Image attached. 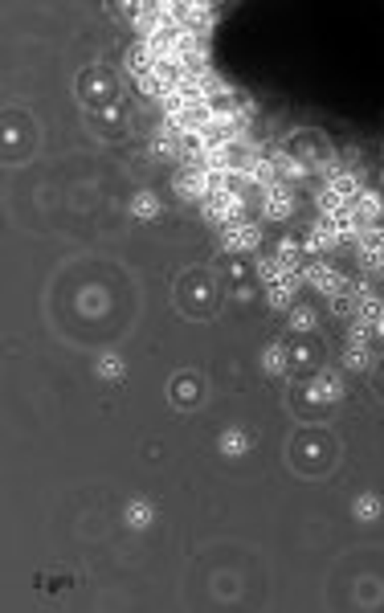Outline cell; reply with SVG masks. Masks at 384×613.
<instances>
[{"label": "cell", "mask_w": 384, "mask_h": 613, "mask_svg": "<svg viewBox=\"0 0 384 613\" xmlns=\"http://www.w3.org/2000/svg\"><path fill=\"white\" fill-rule=\"evenodd\" d=\"M351 213H356L360 229H364V225H372V221L384 213V205H381V196H376V192H360V196L351 201Z\"/></svg>", "instance_id": "8"}, {"label": "cell", "mask_w": 384, "mask_h": 613, "mask_svg": "<svg viewBox=\"0 0 384 613\" xmlns=\"http://www.w3.org/2000/svg\"><path fill=\"white\" fill-rule=\"evenodd\" d=\"M302 282H307V286H315V291H327V295L356 291V286H347V278H340V270H336V266H323V262L307 266V270H302Z\"/></svg>", "instance_id": "2"}, {"label": "cell", "mask_w": 384, "mask_h": 613, "mask_svg": "<svg viewBox=\"0 0 384 613\" xmlns=\"http://www.w3.org/2000/svg\"><path fill=\"white\" fill-rule=\"evenodd\" d=\"M327 192H336L340 201H356L364 188H360V176H351V172H331V180H327Z\"/></svg>", "instance_id": "9"}, {"label": "cell", "mask_w": 384, "mask_h": 613, "mask_svg": "<svg viewBox=\"0 0 384 613\" xmlns=\"http://www.w3.org/2000/svg\"><path fill=\"white\" fill-rule=\"evenodd\" d=\"M343 364H347V372H368V368H372V356H368V348H351V344H347Z\"/></svg>", "instance_id": "10"}, {"label": "cell", "mask_w": 384, "mask_h": 613, "mask_svg": "<svg viewBox=\"0 0 384 613\" xmlns=\"http://www.w3.org/2000/svg\"><path fill=\"white\" fill-rule=\"evenodd\" d=\"M241 209H246V201H241V192L237 188H221V192H209L205 196V217L213 221V225H237L241 221Z\"/></svg>", "instance_id": "1"}, {"label": "cell", "mask_w": 384, "mask_h": 613, "mask_svg": "<svg viewBox=\"0 0 384 613\" xmlns=\"http://www.w3.org/2000/svg\"><path fill=\"white\" fill-rule=\"evenodd\" d=\"M262 192H266V217L282 221V217L295 213V196H291V184H286V180H274V184H266Z\"/></svg>", "instance_id": "3"}, {"label": "cell", "mask_w": 384, "mask_h": 613, "mask_svg": "<svg viewBox=\"0 0 384 613\" xmlns=\"http://www.w3.org/2000/svg\"><path fill=\"white\" fill-rule=\"evenodd\" d=\"M311 327H315V315L307 306H295L291 311V331H311Z\"/></svg>", "instance_id": "16"}, {"label": "cell", "mask_w": 384, "mask_h": 613, "mask_svg": "<svg viewBox=\"0 0 384 613\" xmlns=\"http://www.w3.org/2000/svg\"><path fill=\"white\" fill-rule=\"evenodd\" d=\"M131 213H135V217H156V213H160V201H156L152 192H139V196L131 201Z\"/></svg>", "instance_id": "11"}, {"label": "cell", "mask_w": 384, "mask_h": 613, "mask_svg": "<svg viewBox=\"0 0 384 613\" xmlns=\"http://www.w3.org/2000/svg\"><path fill=\"white\" fill-rule=\"evenodd\" d=\"M356 515H360V520H376V515H381V499H376V495H360V499H356Z\"/></svg>", "instance_id": "14"}, {"label": "cell", "mask_w": 384, "mask_h": 613, "mask_svg": "<svg viewBox=\"0 0 384 613\" xmlns=\"http://www.w3.org/2000/svg\"><path fill=\"white\" fill-rule=\"evenodd\" d=\"M119 372H123V360H119V356H102V360H98V376H107V381H115Z\"/></svg>", "instance_id": "17"}, {"label": "cell", "mask_w": 384, "mask_h": 613, "mask_svg": "<svg viewBox=\"0 0 384 613\" xmlns=\"http://www.w3.org/2000/svg\"><path fill=\"white\" fill-rule=\"evenodd\" d=\"M127 524H131V527H147V524H152V507H147L143 499L127 507Z\"/></svg>", "instance_id": "15"}, {"label": "cell", "mask_w": 384, "mask_h": 613, "mask_svg": "<svg viewBox=\"0 0 384 613\" xmlns=\"http://www.w3.org/2000/svg\"><path fill=\"white\" fill-rule=\"evenodd\" d=\"M336 246H340V233H336L327 221H319V225L307 233V241H302L307 254H323V250H336Z\"/></svg>", "instance_id": "6"}, {"label": "cell", "mask_w": 384, "mask_h": 613, "mask_svg": "<svg viewBox=\"0 0 384 613\" xmlns=\"http://www.w3.org/2000/svg\"><path fill=\"white\" fill-rule=\"evenodd\" d=\"M347 344H351V348H368V323H360V319H356V323H351V331H347Z\"/></svg>", "instance_id": "18"}, {"label": "cell", "mask_w": 384, "mask_h": 613, "mask_svg": "<svg viewBox=\"0 0 384 613\" xmlns=\"http://www.w3.org/2000/svg\"><path fill=\"white\" fill-rule=\"evenodd\" d=\"M262 364H266V372H274V376H278V372H286V348H278V344H274V348H266Z\"/></svg>", "instance_id": "12"}, {"label": "cell", "mask_w": 384, "mask_h": 613, "mask_svg": "<svg viewBox=\"0 0 384 613\" xmlns=\"http://www.w3.org/2000/svg\"><path fill=\"white\" fill-rule=\"evenodd\" d=\"M176 192L184 196V201H205L209 196V172L205 168H184V172H176Z\"/></svg>", "instance_id": "4"}, {"label": "cell", "mask_w": 384, "mask_h": 613, "mask_svg": "<svg viewBox=\"0 0 384 613\" xmlns=\"http://www.w3.org/2000/svg\"><path fill=\"white\" fill-rule=\"evenodd\" d=\"M311 401H323V405H331V401H340L343 396V381L340 376H331V372H323V376H315L311 381Z\"/></svg>", "instance_id": "7"}, {"label": "cell", "mask_w": 384, "mask_h": 613, "mask_svg": "<svg viewBox=\"0 0 384 613\" xmlns=\"http://www.w3.org/2000/svg\"><path fill=\"white\" fill-rule=\"evenodd\" d=\"M221 450H225V454H246V450H250V438H246L241 430H229V434L221 438Z\"/></svg>", "instance_id": "13"}, {"label": "cell", "mask_w": 384, "mask_h": 613, "mask_svg": "<svg viewBox=\"0 0 384 613\" xmlns=\"http://www.w3.org/2000/svg\"><path fill=\"white\" fill-rule=\"evenodd\" d=\"M221 241H225V250H257V225H250V221H237V225H225L221 229Z\"/></svg>", "instance_id": "5"}]
</instances>
